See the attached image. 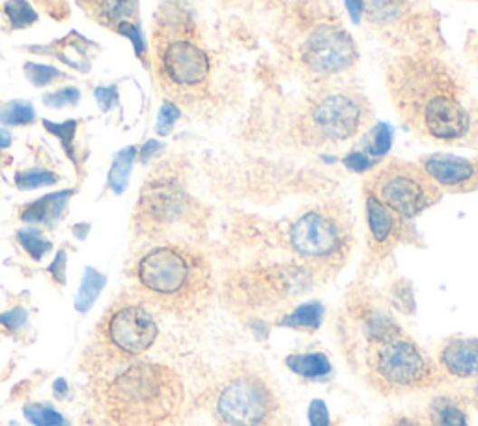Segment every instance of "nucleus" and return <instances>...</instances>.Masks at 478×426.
Here are the masks:
<instances>
[{
	"label": "nucleus",
	"mask_w": 478,
	"mask_h": 426,
	"mask_svg": "<svg viewBox=\"0 0 478 426\" xmlns=\"http://www.w3.org/2000/svg\"><path fill=\"white\" fill-rule=\"evenodd\" d=\"M387 79L395 107L415 131L439 142H458L471 133V112L441 61L426 52L398 56Z\"/></svg>",
	"instance_id": "obj_1"
},
{
	"label": "nucleus",
	"mask_w": 478,
	"mask_h": 426,
	"mask_svg": "<svg viewBox=\"0 0 478 426\" xmlns=\"http://www.w3.org/2000/svg\"><path fill=\"white\" fill-rule=\"evenodd\" d=\"M139 296L172 315H189L212 294V270L204 254L179 243L146 251L133 266Z\"/></svg>",
	"instance_id": "obj_2"
},
{
	"label": "nucleus",
	"mask_w": 478,
	"mask_h": 426,
	"mask_svg": "<svg viewBox=\"0 0 478 426\" xmlns=\"http://www.w3.org/2000/svg\"><path fill=\"white\" fill-rule=\"evenodd\" d=\"M184 401V385L170 366L135 363L103 389V404L116 426H154Z\"/></svg>",
	"instance_id": "obj_3"
},
{
	"label": "nucleus",
	"mask_w": 478,
	"mask_h": 426,
	"mask_svg": "<svg viewBox=\"0 0 478 426\" xmlns=\"http://www.w3.org/2000/svg\"><path fill=\"white\" fill-rule=\"evenodd\" d=\"M195 26L187 14L165 6L156 24V73L161 87L174 98L200 94L212 77V59L193 38Z\"/></svg>",
	"instance_id": "obj_4"
},
{
	"label": "nucleus",
	"mask_w": 478,
	"mask_h": 426,
	"mask_svg": "<svg viewBox=\"0 0 478 426\" xmlns=\"http://www.w3.org/2000/svg\"><path fill=\"white\" fill-rule=\"evenodd\" d=\"M159 327L144 303L135 298L116 299L94 331L86 359L92 373H107L146 354L158 340Z\"/></svg>",
	"instance_id": "obj_5"
},
{
	"label": "nucleus",
	"mask_w": 478,
	"mask_h": 426,
	"mask_svg": "<svg viewBox=\"0 0 478 426\" xmlns=\"http://www.w3.org/2000/svg\"><path fill=\"white\" fill-rule=\"evenodd\" d=\"M353 231L339 206H316L295 217L288 229V245L295 257L316 271L339 270L348 259Z\"/></svg>",
	"instance_id": "obj_6"
},
{
	"label": "nucleus",
	"mask_w": 478,
	"mask_h": 426,
	"mask_svg": "<svg viewBox=\"0 0 478 426\" xmlns=\"http://www.w3.org/2000/svg\"><path fill=\"white\" fill-rule=\"evenodd\" d=\"M368 380L379 393H409L441 382L443 373L411 338L402 333L370 345Z\"/></svg>",
	"instance_id": "obj_7"
},
{
	"label": "nucleus",
	"mask_w": 478,
	"mask_h": 426,
	"mask_svg": "<svg viewBox=\"0 0 478 426\" xmlns=\"http://www.w3.org/2000/svg\"><path fill=\"white\" fill-rule=\"evenodd\" d=\"M367 120L368 101L353 89L335 87L321 89L307 101L299 129L312 145H329L353 138L363 131Z\"/></svg>",
	"instance_id": "obj_8"
},
{
	"label": "nucleus",
	"mask_w": 478,
	"mask_h": 426,
	"mask_svg": "<svg viewBox=\"0 0 478 426\" xmlns=\"http://www.w3.org/2000/svg\"><path fill=\"white\" fill-rule=\"evenodd\" d=\"M367 191L404 221L432 208L441 194V189L426 176L421 165L406 161H388L376 168Z\"/></svg>",
	"instance_id": "obj_9"
},
{
	"label": "nucleus",
	"mask_w": 478,
	"mask_h": 426,
	"mask_svg": "<svg viewBox=\"0 0 478 426\" xmlns=\"http://www.w3.org/2000/svg\"><path fill=\"white\" fill-rule=\"evenodd\" d=\"M187 194L177 178L167 170H159L146 182L133 213L139 234L156 238L176 224L187 212Z\"/></svg>",
	"instance_id": "obj_10"
},
{
	"label": "nucleus",
	"mask_w": 478,
	"mask_h": 426,
	"mask_svg": "<svg viewBox=\"0 0 478 426\" xmlns=\"http://www.w3.org/2000/svg\"><path fill=\"white\" fill-rule=\"evenodd\" d=\"M299 61L316 77H335L355 64L357 47L342 26L321 23L312 26L299 43Z\"/></svg>",
	"instance_id": "obj_11"
},
{
	"label": "nucleus",
	"mask_w": 478,
	"mask_h": 426,
	"mask_svg": "<svg viewBox=\"0 0 478 426\" xmlns=\"http://www.w3.org/2000/svg\"><path fill=\"white\" fill-rule=\"evenodd\" d=\"M215 408L228 426H262L275 410V396L262 378L239 374L221 387Z\"/></svg>",
	"instance_id": "obj_12"
},
{
	"label": "nucleus",
	"mask_w": 478,
	"mask_h": 426,
	"mask_svg": "<svg viewBox=\"0 0 478 426\" xmlns=\"http://www.w3.org/2000/svg\"><path fill=\"white\" fill-rule=\"evenodd\" d=\"M421 168L439 189H478V161L448 154H434L421 159Z\"/></svg>",
	"instance_id": "obj_13"
},
{
	"label": "nucleus",
	"mask_w": 478,
	"mask_h": 426,
	"mask_svg": "<svg viewBox=\"0 0 478 426\" xmlns=\"http://www.w3.org/2000/svg\"><path fill=\"white\" fill-rule=\"evenodd\" d=\"M437 366L458 380L478 378V338H448L437 352Z\"/></svg>",
	"instance_id": "obj_14"
},
{
	"label": "nucleus",
	"mask_w": 478,
	"mask_h": 426,
	"mask_svg": "<svg viewBox=\"0 0 478 426\" xmlns=\"http://www.w3.org/2000/svg\"><path fill=\"white\" fill-rule=\"evenodd\" d=\"M365 213L368 236L376 249H391L402 234V221L391 208H387L379 198L367 191L365 196Z\"/></svg>",
	"instance_id": "obj_15"
},
{
	"label": "nucleus",
	"mask_w": 478,
	"mask_h": 426,
	"mask_svg": "<svg viewBox=\"0 0 478 426\" xmlns=\"http://www.w3.org/2000/svg\"><path fill=\"white\" fill-rule=\"evenodd\" d=\"M73 189H64V191H56V193H49L38 201L26 204L21 213L19 219L23 222L28 224H47L53 226L56 221H60L62 217L70 198L73 196Z\"/></svg>",
	"instance_id": "obj_16"
},
{
	"label": "nucleus",
	"mask_w": 478,
	"mask_h": 426,
	"mask_svg": "<svg viewBox=\"0 0 478 426\" xmlns=\"http://www.w3.org/2000/svg\"><path fill=\"white\" fill-rule=\"evenodd\" d=\"M81 5L88 15L110 28L122 21H131L137 12L135 0H81Z\"/></svg>",
	"instance_id": "obj_17"
},
{
	"label": "nucleus",
	"mask_w": 478,
	"mask_h": 426,
	"mask_svg": "<svg viewBox=\"0 0 478 426\" xmlns=\"http://www.w3.org/2000/svg\"><path fill=\"white\" fill-rule=\"evenodd\" d=\"M286 366L293 374L303 380L320 382L331 376L333 364L329 357L321 352H305V354H292L286 357Z\"/></svg>",
	"instance_id": "obj_18"
},
{
	"label": "nucleus",
	"mask_w": 478,
	"mask_h": 426,
	"mask_svg": "<svg viewBox=\"0 0 478 426\" xmlns=\"http://www.w3.org/2000/svg\"><path fill=\"white\" fill-rule=\"evenodd\" d=\"M428 415L432 426H469L465 408L460 401L448 394L437 396L432 401Z\"/></svg>",
	"instance_id": "obj_19"
},
{
	"label": "nucleus",
	"mask_w": 478,
	"mask_h": 426,
	"mask_svg": "<svg viewBox=\"0 0 478 426\" xmlns=\"http://www.w3.org/2000/svg\"><path fill=\"white\" fill-rule=\"evenodd\" d=\"M323 305L318 301H309L295 307L292 312H288L286 317L281 318L279 326L281 327H290V329H303V331H314L321 326L323 322Z\"/></svg>",
	"instance_id": "obj_20"
},
{
	"label": "nucleus",
	"mask_w": 478,
	"mask_h": 426,
	"mask_svg": "<svg viewBox=\"0 0 478 426\" xmlns=\"http://www.w3.org/2000/svg\"><path fill=\"white\" fill-rule=\"evenodd\" d=\"M137 154L139 150L135 147H128L116 154L112 166L109 170V180H107V185L112 189L114 194H122L126 191Z\"/></svg>",
	"instance_id": "obj_21"
},
{
	"label": "nucleus",
	"mask_w": 478,
	"mask_h": 426,
	"mask_svg": "<svg viewBox=\"0 0 478 426\" xmlns=\"http://www.w3.org/2000/svg\"><path fill=\"white\" fill-rule=\"evenodd\" d=\"M105 284H107V277L103 273H100L94 268H86L79 294L75 298V308L79 312H86L90 307L96 303L101 290L105 289Z\"/></svg>",
	"instance_id": "obj_22"
},
{
	"label": "nucleus",
	"mask_w": 478,
	"mask_h": 426,
	"mask_svg": "<svg viewBox=\"0 0 478 426\" xmlns=\"http://www.w3.org/2000/svg\"><path fill=\"white\" fill-rule=\"evenodd\" d=\"M407 6V0H365V12L378 24L398 21Z\"/></svg>",
	"instance_id": "obj_23"
},
{
	"label": "nucleus",
	"mask_w": 478,
	"mask_h": 426,
	"mask_svg": "<svg viewBox=\"0 0 478 426\" xmlns=\"http://www.w3.org/2000/svg\"><path fill=\"white\" fill-rule=\"evenodd\" d=\"M36 120V109L28 101H8L0 109V122L5 126H28Z\"/></svg>",
	"instance_id": "obj_24"
},
{
	"label": "nucleus",
	"mask_w": 478,
	"mask_h": 426,
	"mask_svg": "<svg viewBox=\"0 0 478 426\" xmlns=\"http://www.w3.org/2000/svg\"><path fill=\"white\" fill-rule=\"evenodd\" d=\"M58 175L47 168H30V170H21L15 175V185L21 191H30L38 187H49L58 184Z\"/></svg>",
	"instance_id": "obj_25"
},
{
	"label": "nucleus",
	"mask_w": 478,
	"mask_h": 426,
	"mask_svg": "<svg viewBox=\"0 0 478 426\" xmlns=\"http://www.w3.org/2000/svg\"><path fill=\"white\" fill-rule=\"evenodd\" d=\"M17 241L24 249L30 259L40 262L45 254L53 249V243L42 236L40 231L34 229H24L17 232Z\"/></svg>",
	"instance_id": "obj_26"
},
{
	"label": "nucleus",
	"mask_w": 478,
	"mask_h": 426,
	"mask_svg": "<svg viewBox=\"0 0 478 426\" xmlns=\"http://www.w3.org/2000/svg\"><path fill=\"white\" fill-rule=\"evenodd\" d=\"M393 147V129L388 128L387 124H378L367 137V145H365V152L372 157V159H379L383 156L388 154Z\"/></svg>",
	"instance_id": "obj_27"
},
{
	"label": "nucleus",
	"mask_w": 478,
	"mask_h": 426,
	"mask_svg": "<svg viewBox=\"0 0 478 426\" xmlns=\"http://www.w3.org/2000/svg\"><path fill=\"white\" fill-rule=\"evenodd\" d=\"M5 14L15 31H23V28H28L30 24H34L38 21V14L26 3V0H8L5 5Z\"/></svg>",
	"instance_id": "obj_28"
},
{
	"label": "nucleus",
	"mask_w": 478,
	"mask_h": 426,
	"mask_svg": "<svg viewBox=\"0 0 478 426\" xmlns=\"http://www.w3.org/2000/svg\"><path fill=\"white\" fill-rule=\"evenodd\" d=\"M43 128L47 129V133H51L53 137H56L60 142H62L64 152L75 161V152H73V138L79 128L77 120H66L62 124H56L51 120H43Z\"/></svg>",
	"instance_id": "obj_29"
},
{
	"label": "nucleus",
	"mask_w": 478,
	"mask_h": 426,
	"mask_svg": "<svg viewBox=\"0 0 478 426\" xmlns=\"http://www.w3.org/2000/svg\"><path fill=\"white\" fill-rule=\"evenodd\" d=\"M23 413L26 421L33 422L34 426H62L64 424V417L45 404H26Z\"/></svg>",
	"instance_id": "obj_30"
},
{
	"label": "nucleus",
	"mask_w": 478,
	"mask_h": 426,
	"mask_svg": "<svg viewBox=\"0 0 478 426\" xmlns=\"http://www.w3.org/2000/svg\"><path fill=\"white\" fill-rule=\"evenodd\" d=\"M24 75L26 79L34 84L36 89H43V87H49V84H53L54 80L58 79H64V73L53 68V66H47V64H36V62H26L24 64Z\"/></svg>",
	"instance_id": "obj_31"
},
{
	"label": "nucleus",
	"mask_w": 478,
	"mask_h": 426,
	"mask_svg": "<svg viewBox=\"0 0 478 426\" xmlns=\"http://www.w3.org/2000/svg\"><path fill=\"white\" fill-rule=\"evenodd\" d=\"M114 31H116L118 34L126 36V38L131 42V45H133V49H135V54L139 56L140 61L146 59L148 43H146L144 34H142L140 26H139L137 23H133V21H122V23H118V24L114 26Z\"/></svg>",
	"instance_id": "obj_32"
},
{
	"label": "nucleus",
	"mask_w": 478,
	"mask_h": 426,
	"mask_svg": "<svg viewBox=\"0 0 478 426\" xmlns=\"http://www.w3.org/2000/svg\"><path fill=\"white\" fill-rule=\"evenodd\" d=\"M179 117H182V110H179V107L174 101H165L159 109V115H158V124H156L158 133L161 137H167L174 129Z\"/></svg>",
	"instance_id": "obj_33"
},
{
	"label": "nucleus",
	"mask_w": 478,
	"mask_h": 426,
	"mask_svg": "<svg viewBox=\"0 0 478 426\" xmlns=\"http://www.w3.org/2000/svg\"><path fill=\"white\" fill-rule=\"evenodd\" d=\"M79 99H81V92L75 87H64V89L49 92L43 96V103L51 109H62L68 105H77Z\"/></svg>",
	"instance_id": "obj_34"
},
{
	"label": "nucleus",
	"mask_w": 478,
	"mask_h": 426,
	"mask_svg": "<svg viewBox=\"0 0 478 426\" xmlns=\"http://www.w3.org/2000/svg\"><path fill=\"white\" fill-rule=\"evenodd\" d=\"M344 165L351 170V173L363 175V173H368V170H372L378 165V161L372 159L365 150H353L344 157Z\"/></svg>",
	"instance_id": "obj_35"
},
{
	"label": "nucleus",
	"mask_w": 478,
	"mask_h": 426,
	"mask_svg": "<svg viewBox=\"0 0 478 426\" xmlns=\"http://www.w3.org/2000/svg\"><path fill=\"white\" fill-rule=\"evenodd\" d=\"M28 322V312L21 307H15L8 312L0 315V327L6 329L8 333H19Z\"/></svg>",
	"instance_id": "obj_36"
},
{
	"label": "nucleus",
	"mask_w": 478,
	"mask_h": 426,
	"mask_svg": "<svg viewBox=\"0 0 478 426\" xmlns=\"http://www.w3.org/2000/svg\"><path fill=\"white\" fill-rule=\"evenodd\" d=\"M66 266H68V254H66V251H58L54 260L47 268L49 275L53 277V280L56 284H60V287H64V284H66Z\"/></svg>",
	"instance_id": "obj_37"
},
{
	"label": "nucleus",
	"mask_w": 478,
	"mask_h": 426,
	"mask_svg": "<svg viewBox=\"0 0 478 426\" xmlns=\"http://www.w3.org/2000/svg\"><path fill=\"white\" fill-rule=\"evenodd\" d=\"M309 424L311 426H331L329 410L323 401H312L309 406Z\"/></svg>",
	"instance_id": "obj_38"
},
{
	"label": "nucleus",
	"mask_w": 478,
	"mask_h": 426,
	"mask_svg": "<svg viewBox=\"0 0 478 426\" xmlns=\"http://www.w3.org/2000/svg\"><path fill=\"white\" fill-rule=\"evenodd\" d=\"M94 96H96V101L103 112H109L118 103V89L116 87H98Z\"/></svg>",
	"instance_id": "obj_39"
},
{
	"label": "nucleus",
	"mask_w": 478,
	"mask_h": 426,
	"mask_svg": "<svg viewBox=\"0 0 478 426\" xmlns=\"http://www.w3.org/2000/svg\"><path fill=\"white\" fill-rule=\"evenodd\" d=\"M161 150H163V145H161L159 140H148V142H144L142 148H140V152H139L140 161H142V163H148L149 159L156 157Z\"/></svg>",
	"instance_id": "obj_40"
},
{
	"label": "nucleus",
	"mask_w": 478,
	"mask_h": 426,
	"mask_svg": "<svg viewBox=\"0 0 478 426\" xmlns=\"http://www.w3.org/2000/svg\"><path fill=\"white\" fill-rule=\"evenodd\" d=\"M346 6L353 23H358L365 14V0H346Z\"/></svg>",
	"instance_id": "obj_41"
},
{
	"label": "nucleus",
	"mask_w": 478,
	"mask_h": 426,
	"mask_svg": "<svg viewBox=\"0 0 478 426\" xmlns=\"http://www.w3.org/2000/svg\"><path fill=\"white\" fill-rule=\"evenodd\" d=\"M12 140H14V137H12V133L8 129H0V152L10 148Z\"/></svg>",
	"instance_id": "obj_42"
},
{
	"label": "nucleus",
	"mask_w": 478,
	"mask_h": 426,
	"mask_svg": "<svg viewBox=\"0 0 478 426\" xmlns=\"http://www.w3.org/2000/svg\"><path fill=\"white\" fill-rule=\"evenodd\" d=\"M66 393H68V383H66V380H56V382H54V394L60 399V396H64Z\"/></svg>",
	"instance_id": "obj_43"
},
{
	"label": "nucleus",
	"mask_w": 478,
	"mask_h": 426,
	"mask_svg": "<svg viewBox=\"0 0 478 426\" xmlns=\"http://www.w3.org/2000/svg\"><path fill=\"white\" fill-rule=\"evenodd\" d=\"M388 426H421V424H418L413 419H409V417H398V419H395Z\"/></svg>",
	"instance_id": "obj_44"
},
{
	"label": "nucleus",
	"mask_w": 478,
	"mask_h": 426,
	"mask_svg": "<svg viewBox=\"0 0 478 426\" xmlns=\"http://www.w3.org/2000/svg\"><path fill=\"white\" fill-rule=\"evenodd\" d=\"M86 231H90V224H77V226H73V232L81 238V240H84V236H86Z\"/></svg>",
	"instance_id": "obj_45"
},
{
	"label": "nucleus",
	"mask_w": 478,
	"mask_h": 426,
	"mask_svg": "<svg viewBox=\"0 0 478 426\" xmlns=\"http://www.w3.org/2000/svg\"><path fill=\"white\" fill-rule=\"evenodd\" d=\"M473 402H474V406L478 408V383L473 387Z\"/></svg>",
	"instance_id": "obj_46"
},
{
	"label": "nucleus",
	"mask_w": 478,
	"mask_h": 426,
	"mask_svg": "<svg viewBox=\"0 0 478 426\" xmlns=\"http://www.w3.org/2000/svg\"><path fill=\"white\" fill-rule=\"evenodd\" d=\"M62 426H68V424H62Z\"/></svg>",
	"instance_id": "obj_47"
}]
</instances>
